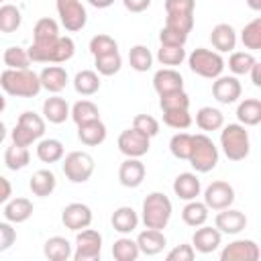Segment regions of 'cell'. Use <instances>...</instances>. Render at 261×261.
I'll list each match as a JSON object with an SVG mask.
<instances>
[{
    "label": "cell",
    "instance_id": "cell-1",
    "mask_svg": "<svg viewBox=\"0 0 261 261\" xmlns=\"http://www.w3.org/2000/svg\"><path fill=\"white\" fill-rule=\"evenodd\" d=\"M29 59L35 63H65L75 53V43L71 37H55L49 41H33L27 49Z\"/></svg>",
    "mask_w": 261,
    "mask_h": 261
},
{
    "label": "cell",
    "instance_id": "cell-2",
    "mask_svg": "<svg viewBox=\"0 0 261 261\" xmlns=\"http://www.w3.org/2000/svg\"><path fill=\"white\" fill-rule=\"evenodd\" d=\"M0 88L8 96L16 98H35L43 88L39 73L31 69H6L0 73Z\"/></svg>",
    "mask_w": 261,
    "mask_h": 261
},
{
    "label": "cell",
    "instance_id": "cell-3",
    "mask_svg": "<svg viewBox=\"0 0 261 261\" xmlns=\"http://www.w3.org/2000/svg\"><path fill=\"white\" fill-rule=\"evenodd\" d=\"M171 200L163 194V192H151L145 200H143V208H141V220L145 224V228H157L163 230L169 220H171Z\"/></svg>",
    "mask_w": 261,
    "mask_h": 261
},
{
    "label": "cell",
    "instance_id": "cell-4",
    "mask_svg": "<svg viewBox=\"0 0 261 261\" xmlns=\"http://www.w3.org/2000/svg\"><path fill=\"white\" fill-rule=\"evenodd\" d=\"M220 147L226 159L230 161H243L251 151V139L249 130L243 124H222L220 130Z\"/></svg>",
    "mask_w": 261,
    "mask_h": 261
},
{
    "label": "cell",
    "instance_id": "cell-5",
    "mask_svg": "<svg viewBox=\"0 0 261 261\" xmlns=\"http://www.w3.org/2000/svg\"><path fill=\"white\" fill-rule=\"evenodd\" d=\"M188 161L198 173H208L218 163V147L208 135H192V151Z\"/></svg>",
    "mask_w": 261,
    "mask_h": 261
},
{
    "label": "cell",
    "instance_id": "cell-6",
    "mask_svg": "<svg viewBox=\"0 0 261 261\" xmlns=\"http://www.w3.org/2000/svg\"><path fill=\"white\" fill-rule=\"evenodd\" d=\"M45 135V118L39 116L37 112L33 110H24L18 120H16V126L12 128L10 133V139L14 145H20V147H31L35 141H39L41 137Z\"/></svg>",
    "mask_w": 261,
    "mask_h": 261
},
{
    "label": "cell",
    "instance_id": "cell-7",
    "mask_svg": "<svg viewBox=\"0 0 261 261\" xmlns=\"http://www.w3.org/2000/svg\"><path fill=\"white\" fill-rule=\"evenodd\" d=\"M188 65H190V69H192L196 75L206 77V80H214V77L222 75L224 59H222V55H220L218 51L198 47V49H194V51L188 55Z\"/></svg>",
    "mask_w": 261,
    "mask_h": 261
},
{
    "label": "cell",
    "instance_id": "cell-8",
    "mask_svg": "<svg viewBox=\"0 0 261 261\" xmlns=\"http://www.w3.org/2000/svg\"><path fill=\"white\" fill-rule=\"evenodd\" d=\"M61 167H63L65 177L71 184H84V181H88L92 177L96 163H94V157L90 153H86V151H71V153H67L63 157Z\"/></svg>",
    "mask_w": 261,
    "mask_h": 261
},
{
    "label": "cell",
    "instance_id": "cell-9",
    "mask_svg": "<svg viewBox=\"0 0 261 261\" xmlns=\"http://www.w3.org/2000/svg\"><path fill=\"white\" fill-rule=\"evenodd\" d=\"M102 253V234L94 228H82L75 234V251H73V259L75 261H96L100 259Z\"/></svg>",
    "mask_w": 261,
    "mask_h": 261
},
{
    "label": "cell",
    "instance_id": "cell-10",
    "mask_svg": "<svg viewBox=\"0 0 261 261\" xmlns=\"http://www.w3.org/2000/svg\"><path fill=\"white\" fill-rule=\"evenodd\" d=\"M55 8H57L59 20L65 27V31L77 33V31H82L86 27L88 12H86V6L80 0H57Z\"/></svg>",
    "mask_w": 261,
    "mask_h": 261
},
{
    "label": "cell",
    "instance_id": "cell-11",
    "mask_svg": "<svg viewBox=\"0 0 261 261\" xmlns=\"http://www.w3.org/2000/svg\"><path fill=\"white\" fill-rule=\"evenodd\" d=\"M116 145H118V151H120L122 155H126V157H139V159H141L143 155L149 153L151 139L130 126V128H126V130H122V133L118 135Z\"/></svg>",
    "mask_w": 261,
    "mask_h": 261
},
{
    "label": "cell",
    "instance_id": "cell-12",
    "mask_svg": "<svg viewBox=\"0 0 261 261\" xmlns=\"http://www.w3.org/2000/svg\"><path fill=\"white\" fill-rule=\"evenodd\" d=\"M232 202H234V188L224 179H216L204 190V204L208 206V210L218 212L222 208L232 206Z\"/></svg>",
    "mask_w": 261,
    "mask_h": 261
},
{
    "label": "cell",
    "instance_id": "cell-13",
    "mask_svg": "<svg viewBox=\"0 0 261 261\" xmlns=\"http://www.w3.org/2000/svg\"><path fill=\"white\" fill-rule=\"evenodd\" d=\"M259 257L261 251L253 239H237L220 251L222 261H257Z\"/></svg>",
    "mask_w": 261,
    "mask_h": 261
},
{
    "label": "cell",
    "instance_id": "cell-14",
    "mask_svg": "<svg viewBox=\"0 0 261 261\" xmlns=\"http://www.w3.org/2000/svg\"><path fill=\"white\" fill-rule=\"evenodd\" d=\"M92 208L88 204L82 202H71L61 210V222L65 224V228L77 232L82 228H88L92 224Z\"/></svg>",
    "mask_w": 261,
    "mask_h": 261
},
{
    "label": "cell",
    "instance_id": "cell-15",
    "mask_svg": "<svg viewBox=\"0 0 261 261\" xmlns=\"http://www.w3.org/2000/svg\"><path fill=\"white\" fill-rule=\"evenodd\" d=\"M241 82L237 80V75H218L212 82V96L216 102L220 104H232L241 98Z\"/></svg>",
    "mask_w": 261,
    "mask_h": 261
},
{
    "label": "cell",
    "instance_id": "cell-16",
    "mask_svg": "<svg viewBox=\"0 0 261 261\" xmlns=\"http://www.w3.org/2000/svg\"><path fill=\"white\" fill-rule=\"evenodd\" d=\"M214 226L222 234H239L247 226V216H245V212L234 210V208L228 206V208L218 210V214L214 218Z\"/></svg>",
    "mask_w": 261,
    "mask_h": 261
},
{
    "label": "cell",
    "instance_id": "cell-17",
    "mask_svg": "<svg viewBox=\"0 0 261 261\" xmlns=\"http://www.w3.org/2000/svg\"><path fill=\"white\" fill-rule=\"evenodd\" d=\"M145 163L139 157H126L118 167V181L124 188H139L145 179Z\"/></svg>",
    "mask_w": 261,
    "mask_h": 261
},
{
    "label": "cell",
    "instance_id": "cell-18",
    "mask_svg": "<svg viewBox=\"0 0 261 261\" xmlns=\"http://www.w3.org/2000/svg\"><path fill=\"white\" fill-rule=\"evenodd\" d=\"M220 241H222V232L214 226H206V224H202V226H196V230H194V237H192V247H194V251H198V253H212V251H216L218 247H220Z\"/></svg>",
    "mask_w": 261,
    "mask_h": 261
},
{
    "label": "cell",
    "instance_id": "cell-19",
    "mask_svg": "<svg viewBox=\"0 0 261 261\" xmlns=\"http://www.w3.org/2000/svg\"><path fill=\"white\" fill-rule=\"evenodd\" d=\"M153 88L155 92L161 96V94H169V92H177V90H184V77L177 69L173 67H163L159 71H155L153 75Z\"/></svg>",
    "mask_w": 261,
    "mask_h": 261
},
{
    "label": "cell",
    "instance_id": "cell-20",
    "mask_svg": "<svg viewBox=\"0 0 261 261\" xmlns=\"http://www.w3.org/2000/svg\"><path fill=\"white\" fill-rule=\"evenodd\" d=\"M106 124L100 120V118H94V120H88V122H82L77 124V139L86 145V147H98L106 141Z\"/></svg>",
    "mask_w": 261,
    "mask_h": 261
},
{
    "label": "cell",
    "instance_id": "cell-21",
    "mask_svg": "<svg viewBox=\"0 0 261 261\" xmlns=\"http://www.w3.org/2000/svg\"><path fill=\"white\" fill-rule=\"evenodd\" d=\"M202 192V184L198 179L196 173L192 171H186V173H179L175 179H173V194L179 198V200H196Z\"/></svg>",
    "mask_w": 261,
    "mask_h": 261
},
{
    "label": "cell",
    "instance_id": "cell-22",
    "mask_svg": "<svg viewBox=\"0 0 261 261\" xmlns=\"http://www.w3.org/2000/svg\"><path fill=\"white\" fill-rule=\"evenodd\" d=\"M210 43L218 53H230L237 47V31L228 22H218L210 33Z\"/></svg>",
    "mask_w": 261,
    "mask_h": 261
},
{
    "label": "cell",
    "instance_id": "cell-23",
    "mask_svg": "<svg viewBox=\"0 0 261 261\" xmlns=\"http://www.w3.org/2000/svg\"><path fill=\"white\" fill-rule=\"evenodd\" d=\"M137 245H139V251L143 255H159L165 245H167V239L163 234V230H157V228H145L143 232H139L137 237Z\"/></svg>",
    "mask_w": 261,
    "mask_h": 261
},
{
    "label": "cell",
    "instance_id": "cell-24",
    "mask_svg": "<svg viewBox=\"0 0 261 261\" xmlns=\"http://www.w3.org/2000/svg\"><path fill=\"white\" fill-rule=\"evenodd\" d=\"M39 80H41V88H45L51 94H59L61 90H65V86L69 82L67 71L61 65H47L39 73Z\"/></svg>",
    "mask_w": 261,
    "mask_h": 261
},
{
    "label": "cell",
    "instance_id": "cell-25",
    "mask_svg": "<svg viewBox=\"0 0 261 261\" xmlns=\"http://www.w3.org/2000/svg\"><path fill=\"white\" fill-rule=\"evenodd\" d=\"M33 202L29 198H10L4 202V218L12 224L27 222L33 216Z\"/></svg>",
    "mask_w": 261,
    "mask_h": 261
},
{
    "label": "cell",
    "instance_id": "cell-26",
    "mask_svg": "<svg viewBox=\"0 0 261 261\" xmlns=\"http://www.w3.org/2000/svg\"><path fill=\"white\" fill-rule=\"evenodd\" d=\"M29 188L35 196L39 198H47L55 192L57 188V179H55V173L51 169H37L31 179H29Z\"/></svg>",
    "mask_w": 261,
    "mask_h": 261
},
{
    "label": "cell",
    "instance_id": "cell-27",
    "mask_svg": "<svg viewBox=\"0 0 261 261\" xmlns=\"http://www.w3.org/2000/svg\"><path fill=\"white\" fill-rule=\"evenodd\" d=\"M43 116L51 124H61L69 118V104L61 96H51L43 102Z\"/></svg>",
    "mask_w": 261,
    "mask_h": 261
},
{
    "label": "cell",
    "instance_id": "cell-28",
    "mask_svg": "<svg viewBox=\"0 0 261 261\" xmlns=\"http://www.w3.org/2000/svg\"><path fill=\"white\" fill-rule=\"evenodd\" d=\"M112 228L120 234H128L133 232L137 226H139V214L135 212V208L130 206H118L114 212H112Z\"/></svg>",
    "mask_w": 261,
    "mask_h": 261
},
{
    "label": "cell",
    "instance_id": "cell-29",
    "mask_svg": "<svg viewBox=\"0 0 261 261\" xmlns=\"http://www.w3.org/2000/svg\"><path fill=\"white\" fill-rule=\"evenodd\" d=\"M43 255L49 259V261H67L71 255H73V249H71V243L65 239V237H49L43 245Z\"/></svg>",
    "mask_w": 261,
    "mask_h": 261
},
{
    "label": "cell",
    "instance_id": "cell-30",
    "mask_svg": "<svg viewBox=\"0 0 261 261\" xmlns=\"http://www.w3.org/2000/svg\"><path fill=\"white\" fill-rule=\"evenodd\" d=\"M237 118L243 126H257L261 122V100L245 98L237 106Z\"/></svg>",
    "mask_w": 261,
    "mask_h": 261
},
{
    "label": "cell",
    "instance_id": "cell-31",
    "mask_svg": "<svg viewBox=\"0 0 261 261\" xmlns=\"http://www.w3.org/2000/svg\"><path fill=\"white\" fill-rule=\"evenodd\" d=\"M73 90L80 96H92L100 90V75L94 69H82L73 77Z\"/></svg>",
    "mask_w": 261,
    "mask_h": 261
},
{
    "label": "cell",
    "instance_id": "cell-32",
    "mask_svg": "<svg viewBox=\"0 0 261 261\" xmlns=\"http://www.w3.org/2000/svg\"><path fill=\"white\" fill-rule=\"evenodd\" d=\"M63 143L59 139H41L37 143V157L43 163H57L63 159Z\"/></svg>",
    "mask_w": 261,
    "mask_h": 261
},
{
    "label": "cell",
    "instance_id": "cell-33",
    "mask_svg": "<svg viewBox=\"0 0 261 261\" xmlns=\"http://www.w3.org/2000/svg\"><path fill=\"white\" fill-rule=\"evenodd\" d=\"M208 206L204 204V202H198V200H190L186 206H184V210H181V220L188 224V226H202V224H206V220H208Z\"/></svg>",
    "mask_w": 261,
    "mask_h": 261
},
{
    "label": "cell",
    "instance_id": "cell-34",
    "mask_svg": "<svg viewBox=\"0 0 261 261\" xmlns=\"http://www.w3.org/2000/svg\"><path fill=\"white\" fill-rule=\"evenodd\" d=\"M196 124H198L202 130H220L222 124H224V114H222L218 108L202 106V108L196 112Z\"/></svg>",
    "mask_w": 261,
    "mask_h": 261
},
{
    "label": "cell",
    "instance_id": "cell-35",
    "mask_svg": "<svg viewBox=\"0 0 261 261\" xmlns=\"http://www.w3.org/2000/svg\"><path fill=\"white\" fill-rule=\"evenodd\" d=\"M31 161V153H29V147H20V145H10L6 147L4 151V165L12 171H18V169H24Z\"/></svg>",
    "mask_w": 261,
    "mask_h": 261
},
{
    "label": "cell",
    "instance_id": "cell-36",
    "mask_svg": "<svg viewBox=\"0 0 261 261\" xmlns=\"http://www.w3.org/2000/svg\"><path fill=\"white\" fill-rule=\"evenodd\" d=\"M22 24V14L14 4H0V33H14Z\"/></svg>",
    "mask_w": 261,
    "mask_h": 261
},
{
    "label": "cell",
    "instance_id": "cell-37",
    "mask_svg": "<svg viewBox=\"0 0 261 261\" xmlns=\"http://www.w3.org/2000/svg\"><path fill=\"white\" fill-rule=\"evenodd\" d=\"M139 255H141L139 245L130 237H120L112 245V257L116 261H137Z\"/></svg>",
    "mask_w": 261,
    "mask_h": 261
},
{
    "label": "cell",
    "instance_id": "cell-38",
    "mask_svg": "<svg viewBox=\"0 0 261 261\" xmlns=\"http://www.w3.org/2000/svg\"><path fill=\"white\" fill-rule=\"evenodd\" d=\"M94 67H96L98 75H114L122 67V57H120L118 51H112V53H106V55H98V57H94Z\"/></svg>",
    "mask_w": 261,
    "mask_h": 261
},
{
    "label": "cell",
    "instance_id": "cell-39",
    "mask_svg": "<svg viewBox=\"0 0 261 261\" xmlns=\"http://www.w3.org/2000/svg\"><path fill=\"white\" fill-rule=\"evenodd\" d=\"M69 116L73 118L75 124H82V122L100 118V110H98V106H96L92 100H77V102L69 108Z\"/></svg>",
    "mask_w": 261,
    "mask_h": 261
},
{
    "label": "cell",
    "instance_id": "cell-40",
    "mask_svg": "<svg viewBox=\"0 0 261 261\" xmlns=\"http://www.w3.org/2000/svg\"><path fill=\"white\" fill-rule=\"evenodd\" d=\"M128 63H130V67L135 69V71H149L151 69V65H153V55H151V51L145 47V45H135V47H130V51H128Z\"/></svg>",
    "mask_w": 261,
    "mask_h": 261
},
{
    "label": "cell",
    "instance_id": "cell-41",
    "mask_svg": "<svg viewBox=\"0 0 261 261\" xmlns=\"http://www.w3.org/2000/svg\"><path fill=\"white\" fill-rule=\"evenodd\" d=\"M255 55L251 51H230V57H228V69L234 73V75H245L249 73V69L253 67L255 63Z\"/></svg>",
    "mask_w": 261,
    "mask_h": 261
},
{
    "label": "cell",
    "instance_id": "cell-42",
    "mask_svg": "<svg viewBox=\"0 0 261 261\" xmlns=\"http://www.w3.org/2000/svg\"><path fill=\"white\" fill-rule=\"evenodd\" d=\"M2 59H4V65L8 69H29V65H31V59H29L27 49H22L18 45L8 47L4 51V55H2Z\"/></svg>",
    "mask_w": 261,
    "mask_h": 261
},
{
    "label": "cell",
    "instance_id": "cell-43",
    "mask_svg": "<svg viewBox=\"0 0 261 261\" xmlns=\"http://www.w3.org/2000/svg\"><path fill=\"white\" fill-rule=\"evenodd\" d=\"M159 108H161V112H165V110H188L190 108V96L184 90L161 94L159 96Z\"/></svg>",
    "mask_w": 261,
    "mask_h": 261
},
{
    "label": "cell",
    "instance_id": "cell-44",
    "mask_svg": "<svg viewBox=\"0 0 261 261\" xmlns=\"http://www.w3.org/2000/svg\"><path fill=\"white\" fill-rule=\"evenodd\" d=\"M241 41L247 49L251 51H259L261 49V18H253L249 24H245V29L241 31Z\"/></svg>",
    "mask_w": 261,
    "mask_h": 261
},
{
    "label": "cell",
    "instance_id": "cell-45",
    "mask_svg": "<svg viewBox=\"0 0 261 261\" xmlns=\"http://www.w3.org/2000/svg\"><path fill=\"white\" fill-rule=\"evenodd\" d=\"M157 59L161 65H169V67L181 65V61L186 59V49L179 45H161L157 51Z\"/></svg>",
    "mask_w": 261,
    "mask_h": 261
},
{
    "label": "cell",
    "instance_id": "cell-46",
    "mask_svg": "<svg viewBox=\"0 0 261 261\" xmlns=\"http://www.w3.org/2000/svg\"><path fill=\"white\" fill-rule=\"evenodd\" d=\"M169 151L175 159L188 161L190 151H192V135L190 133H175L169 141Z\"/></svg>",
    "mask_w": 261,
    "mask_h": 261
},
{
    "label": "cell",
    "instance_id": "cell-47",
    "mask_svg": "<svg viewBox=\"0 0 261 261\" xmlns=\"http://www.w3.org/2000/svg\"><path fill=\"white\" fill-rule=\"evenodd\" d=\"M55 37H59L57 20H53L49 16L39 18L35 29H33V41H49V39H55Z\"/></svg>",
    "mask_w": 261,
    "mask_h": 261
},
{
    "label": "cell",
    "instance_id": "cell-48",
    "mask_svg": "<svg viewBox=\"0 0 261 261\" xmlns=\"http://www.w3.org/2000/svg\"><path fill=\"white\" fill-rule=\"evenodd\" d=\"M112 51H118V43H116L110 35L100 33V35H96V37L90 39V53H92L94 57L106 55V53H112Z\"/></svg>",
    "mask_w": 261,
    "mask_h": 261
},
{
    "label": "cell",
    "instance_id": "cell-49",
    "mask_svg": "<svg viewBox=\"0 0 261 261\" xmlns=\"http://www.w3.org/2000/svg\"><path fill=\"white\" fill-rule=\"evenodd\" d=\"M163 122L171 128L184 130L192 124V116H190V110H165L163 112Z\"/></svg>",
    "mask_w": 261,
    "mask_h": 261
},
{
    "label": "cell",
    "instance_id": "cell-50",
    "mask_svg": "<svg viewBox=\"0 0 261 261\" xmlns=\"http://www.w3.org/2000/svg\"><path fill=\"white\" fill-rule=\"evenodd\" d=\"M133 128H137L139 133L147 135L149 139H153L159 133V122L157 118H153L151 114H137L133 118Z\"/></svg>",
    "mask_w": 261,
    "mask_h": 261
},
{
    "label": "cell",
    "instance_id": "cell-51",
    "mask_svg": "<svg viewBox=\"0 0 261 261\" xmlns=\"http://www.w3.org/2000/svg\"><path fill=\"white\" fill-rule=\"evenodd\" d=\"M165 27L179 31L184 35H190V31L194 29V14H167Z\"/></svg>",
    "mask_w": 261,
    "mask_h": 261
},
{
    "label": "cell",
    "instance_id": "cell-52",
    "mask_svg": "<svg viewBox=\"0 0 261 261\" xmlns=\"http://www.w3.org/2000/svg\"><path fill=\"white\" fill-rule=\"evenodd\" d=\"M196 0H165L167 14H194Z\"/></svg>",
    "mask_w": 261,
    "mask_h": 261
},
{
    "label": "cell",
    "instance_id": "cell-53",
    "mask_svg": "<svg viewBox=\"0 0 261 261\" xmlns=\"http://www.w3.org/2000/svg\"><path fill=\"white\" fill-rule=\"evenodd\" d=\"M159 41H161V45H179V47H184L186 41H188V35H184L179 31H173L169 27H163L159 31Z\"/></svg>",
    "mask_w": 261,
    "mask_h": 261
},
{
    "label": "cell",
    "instance_id": "cell-54",
    "mask_svg": "<svg viewBox=\"0 0 261 261\" xmlns=\"http://www.w3.org/2000/svg\"><path fill=\"white\" fill-rule=\"evenodd\" d=\"M194 257H196V251H194V247H192V245H188V243L173 247V249L165 255V259H167V261H192Z\"/></svg>",
    "mask_w": 261,
    "mask_h": 261
},
{
    "label": "cell",
    "instance_id": "cell-55",
    "mask_svg": "<svg viewBox=\"0 0 261 261\" xmlns=\"http://www.w3.org/2000/svg\"><path fill=\"white\" fill-rule=\"evenodd\" d=\"M16 241V230L12 228V222H0V249L6 251L14 245Z\"/></svg>",
    "mask_w": 261,
    "mask_h": 261
},
{
    "label": "cell",
    "instance_id": "cell-56",
    "mask_svg": "<svg viewBox=\"0 0 261 261\" xmlns=\"http://www.w3.org/2000/svg\"><path fill=\"white\" fill-rule=\"evenodd\" d=\"M122 4H124V8L128 12L139 14V12H145L151 6V0H122Z\"/></svg>",
    "mask_w": 261,
    "mask_h": 261
},
{
    "label": "cell",
    "instance_id": "cell-57",
    "mask_svg": "<svg viewBox=\"0 0 261 261\" xmlns=\"http://www.w3.org/2000/svg\"><path fill=\"white\" fill-rule=\"evenodd\" d=\"M10 198H12V186L4 175H0V204H4Z\"/></svg>",
    "mask_w": 261,
    "mask_h": 261
},
{
    "label": "cell",
    "instance_id": "cell-58",
    "mask_svg": "<svg viewBox=\"0 0 261 261\" xmlns=\"http://www.w3.org/2000/svg\"><path fill=\"white\" fill-rule=\"evenodd\" d=\"M249 73H251V82H253V86L261 88V63H259V61L253 63V67L249 69Z\"/></svg>",
    "mask_w": 261,
    "mask_h": 261
},
{
    "label": "cell",
    "instance_id": "cell-59",
    "mask_svg": "<svg viewBox=\"0 0 261 261\" xmlns=\"http://www.w3.org/2000/svg\"><path fill=\"white\" fill-rule=\"evenodd\" d=\"M88 4L94 8H108L114 4V0H88Z\"/></svg>",
    "mask_w": 261,
    "mask_h": 261
},
{
    "label": "cell",
    "instance_id": "cell-60",
    "mask_svg": "<svg viewBox=\"0 0 261 261\" xmlns=\"http://www.w3.org/2000/svg\"><path fill=\"white\" fill-rule=\"evenodd\" d=\"M247 6L251 10H255V12H259L261 10V0H247Z\"/></svg>",
    "mask_w": 261,
    "mask_h": 261
},
{
    "label": "cell",
    "instance_id": "cell-61",
    "mask_svg": "<svg viewBox=\"0 0 261 261\" xmlns=\"http://www.w3.org/2000/svg\"><path fill=\"white\" fill-rule=\"evenodd\" d=\"M4 139H6V124L0 120V143H2Z\"/></svg>",
    "mask_w": 261,
    "mask_h": 261
},
{
    "label": "cell",
    "instance_id": "cell-62",
    "mask_svg": "<svg viewBox=\"0 0 261 261\" xmlns=\"http://www.w3.org/2000/svg\"><path fill=\"white\" fill-rule=\"evenodd\" d=\"M4 108H6V98H4L2 94H0V114L4 112Z\"/></svg>",
    "mask_w": 261,
    "mask_h": 261
},
{
    "label": "cell",
    "instance_id": "cell-63",
    "mask_svg": "<svg viewBox=\"0 0 261 261\" xmlns=\"http://www.w3.org/2000/svg\"><path fill=\"white\" fill-rule=\"evenodd\" d=\"M2 2H4V0H0V4H2Z\"/></svg>",
    "mask_w": 261,
    "mask_h": 261
},
{
    "label": "cell",
    "instance_id": "cell-64",
    "mask_svg": "<svg viewBox=\"0 0 261 261\" xmlns=\"http://www.w3.org/2000/svg\"><path fill=\"white\" fill-rule=\"evenodd\" d=\"M0 253H2V249H0Z\"/></svg>",
    "mask_w": 261,
    "mask_h": 261
}]
</instances>
